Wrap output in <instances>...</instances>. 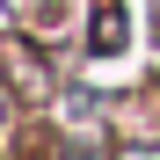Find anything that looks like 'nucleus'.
<instances>
[{
    "mask_svg": "<svg viewBox=\"0 0 160 160\" xmlns=\"http://www.w3.org/2000/svg\"><path fill=\"white\" fill-rule=\"evenodd\" d=\"M117 160H160V146H124Z\"/></svg>",
    "mask_w": 160,
    "mask_h": 160,
    "instance_id": "obj_2",
    "label": "nucleus"
},
{
    "mask_svg": "<svg viewBox=\"0 0 160 160\" xmlns=\"http://www.w3.org/2000/svg\"><path fill=\"white\" fill-rule=\"evenodd\" d=\"M0 117H8V95H0Z\"/></svg>",
    "mask_w": 160,
    "mask_h": 160,
    "instance_id": "obj_3",
    "label": "nucleus"
},
{
    "mask_svg": "<svg viewBox=\"0 0 160 160\" xmlns=\"http://www.w3.org/2000/svg\"><path fill=\"white\" fill-rule=\"evenodd\" d=\"M95 51H124V0H95Z\"/></svg>",
    "mask_w": 160,
    "mask_h": 160,
    "instance_id": "obj_1",
    "label": "nucleus"
}]
</instances>
